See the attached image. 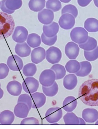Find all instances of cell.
<instances>
[{"instance_id":"1","label":"cell","mask_w":98,"mask_h":129,"mask_svg":"<svg viewBox=\"0 0 98 129\" xmlns=\"http://www.w3.org/2000/svg\"><path fill=\"white\" fill-rule=\"evenodd\" d=\"M78 96L86 105L98 106V79H92L83 83L79 88Z\"/></svg>"},{"instance_id":"2","label":"cell","mask_w":98,"mask_h":129,"mask_svg":"<svg viewBox=\"0 0 98 129\" xmlns=\"http://www.w3.org/2000/svg\"><path fill=\"white\" fill-rule=\"evenodd\" d=\"M15 24L10 15L0 12V40L7 38L12 34Z\"/></svg>"},{"instance_id":"3","label":"cell","mask_w":98,"mask_h":129,"mask_svg":"<svg viewBox=\"0 0 98 129\" xmlns=\"http://www.w3.org/2000/svg\"><path fill=\"white\" fill-rule=\"evenodd\" d=\"M71 38L73 42L81 44L86 42L88 38V33L84 28L76 27L70 33Z\"/></svg>"},{"instance_id":"4","label":"cell","mask_w":98,"mask_h":129,"mask_svg":"<svg viewBox=\"0 0 98 129\" xmlns=\"http://www.w3.org/2000/svg\"><path fill=\"white\" fill-rule=\"evenodd\" d=\"M56 80V74L51 69L45 70L42 71L40 76V83L44 87H49L54 83Z\"/></svg>"},{"instance_id":"5","label":"cell","mask_w":98,"mask_h":129,"mask_svg":"<svg viewBox=\"0 0 98 129\" xmlns=\"http://www.w3.org/2000/svg\"><path fill=\"white\" fill-rule=\"evenodd\" d=\"M62 116L63 112L60 108L59 107L51 108L46 112L45 119L48 122L52 124L58 122Z\"/></svg>"},{"instance_id":"6","label":"cell","mask_w":98,"mask_h":129,"mask_svg":"<svg viewBox=\"0 0 98 129\" xmlns=\"http://www.w3.org/2000/svg\"><path fill=\"white\" fill-rule=\"evenodd\" d=\"M62 57V53L60 49L57 47H51L46 52V58L47 61L52 64L59 63Z\"/></svg>"},{"instance_id":"7","label":"cell","mask_w":98,"mask_h":129,"mask_svg":"<svg viewBox=\"0 0 98 129\" xmlns=\"http://www.w3.org/2000/svg\"><path fill=\"white\" fill-rule=\"evenodd\" d=\"M39 86V81L33 77L26 78L22 83L24 91L29 94H32L36 92L38 90Z\"/></svg>"},{"instance_id":"8","label":"cell","mask_w":98,"mask_h":129,"mask_svg":"<svg viewBox=\"0 0 98 129\" xmlns=\"http://www.w3.org/2000/svg\"><path fill=\"white\" fill-rule=\"evenodd\" d=\"M75 18L69 13H65L62 15L59 21L60 27L66 30L72 29L75 24Z\"/></svg>"},{"instance_id":"9","label":"cell","mask_w":98,"mask_h":129,"mask_svg":"<svg viewBox=\"0 0 98 129\" xmlns=\"http://www.w3.org/2000/svg\"><path fill=\"white\" fill-rule=\"evenodd\" d=\"M28 35V31L26 28L22 26H18L15 28L12 35L14 41L19 43L25 42Z\"/></svg>"},{"instance_id":"10","label":"cell","mask_w":98,"mask_h":129,"mask_svg":"<svg viewBox=\"0 0 98 129\" xmlns=\"http://www.w3.org/2000/svg\"><path fill=\"white\" fill-rule=\"evenodd\" d=\"M7 64L10 70L14 71H21L24 66L22 60L16 55L9 56L7 59Z\"/></svg>"},{"instance_id":"11","label":"cell","mask_w":98,"mask_h":129,"mask_svg":"<svg viewBox=\"0 0 98 129\" xmlns=\"http://www.w3.org/2000/svg\"><path fill=\"white\" fill-rule=\"evenodd\" d=\"M54 18V12L50 9H44L38 13V20L43 24L47 25L51 23Z\"/></svg>"},{"instance_id":"12","label":"cell","mask_w":98,"mask_h":129,"mask_svg":"<svg viewBox=\"0 0 98 129\" xmlns=\"http://www.w3.org/2000/svg\"><path fill=\"white\" fill-rule=\"evenodd\" d=\"M31 96L32 100V108L39 109L45 104L46 98L44 93L35 92L31 94Z\"/></svg>"},{"instance_id":"13","label":"cell","mask_w":98,"mask_h":129,"mask_svg":"<svg viewBox=\"0 0 98 129\" xmlns=\"http://www.w3.org/2000/svg\"><path fill=\"white\" fill-rule=\"evenodd\" d=\"M80 49L76 44L69 42L67 44L65 48L66 55L70 59H75L78 56Z\"/></svg>"},{"instance_id":"14","label":"cell","mask_w":98,"mask_h":129,"mask_svg":"<svg viewBox=\"0 0 98 129\" xmlns=\"http://www.w3.org/2000/svg\"><path fill=\"white\" fill-rule=\"evenodd\" d=\"M46 55V51L43 48L39 47L35 48L32 51L31 53V60L33 63L37 64L45 59Z\"/></svg>"},{"instance_id":"15","label":"cell","mask_w":98,"mask_h":129,"mask_svg":"<svg viewBox=\"0 0 98 129\" xmlns=\"http://www.w3.org/2000/svg\"><path fill=\"white\" fill-rule=\"evenodd\" d=\"M82 117L85 122L92 123L98 120V112L94 109H85L82 112Z\"/></svg>"},{"instance_id":"16","label":"cell","mask_w":98,"mask_h":129,"mask_svg":"<svg viewBox=\"0 0 98 129\" xmlns=\"http://www.w3.org/2000/svg\"><path fill=\"white\" fill-rule=\"evenodd\" d=\"M30 110L26 104L23 103H18L15 107L14 114L20 118H25L28 116Z\"/></svg>"},{"instance_id":"17","label":"cell","mask_w":98,"mask_h":129,"mask_svg":"<svg viewBox=\"0 0 98 129\" xmlns=\"http://www.w3.org/2000/svg\"><path fill=\"white\" fill-rule=\"evenodd\" d=\"M7 88L8 93L13 96H19L22 90L21 84L16 80L12 81L8 83Z\"/></svg>"},{"instance_id":"18","label":"cell","mask_w":98,"mask_h":129,"mask_svg":"<svg viewBox=\"0 0 98 129\" xmlns=\"http://www.w3.org/2000/svg\"><path fill=\"white\" fill-rule=\"evenodd\" d=\"M78 83L76 75L73 74H68L64 77L63 80V85L66 89L69 90L74 89Z\"/></svg>"},{"instance_id":"19","label":"cell","mask_w":98,"mask_h":129,"mask_svg":"<svg viewBox=\"0 0 98 129\" xmlns=\"http://www.w3.org/2000/svg\"><path fill=\"white\" fill-rule=\"evenodd\" d=\"M59 30V25L55 22L49 25H45L43 28V33L48 38L54 37L57 35Z\"/></svg>"},{"instance_id":"20","label":"cell","mask_w":98,"mask_h":129,"mask_svg":"<svg viewBox=\"0 0 98 129\" xmlns=\"http://www.w3.org/2000/svg\"><path fill=\"white\" fill-rule=\"evenodd\" d=\"M78 102L75 98L69 96L66 98L63 102L62 108L67 112H73L76 108Z\"/></svg>"},{"instance_id":"21","label":"cell","mask_w":98,"mask_h":129,"mask_svg":"<svg viewBox=\"0 0 98 129\" xmlns=\"http://www.w3.org/2000/svg\"><path fill=\"white\" fill-rule=\"evenodd\" d=\"M31 48L26 43L17 44L15 47V52L20 57H25L31 54Z\"/></svg>"},{"instance_id":"22","label":"cell","mask_w":98,"mask_h":129,"mask_svg":"<svg viewBox=\"0 0 98 129\" xmlns=\"http://www.w3.org/2000/svg\"><path fill=\"white\" fill-rule=\"evenodd\" d=\"M14 114L10 110H5L0 114V123L1 124H12L14 121Z\"/></svg>"},{"instance_id":"23","label":"cell","mask_w":98,"mask_h":129,"mask_svg":"<svg viewBox=\"0 0 98 129\" xmlns=\"http://www.w3.org/2000/svg\"><path fill=\"white\" fill-rule=\"evenodd\" d=\"M80 68L78 72L75 74L80 77H85L90 74L92 70V66L90 62L83 61L80 63Z\"/></svg>"},{"instance_id":"24","label":"cell","mask_w":98,"mask_h":129,"mask_svg":"<svg viewBox=\"0 0 98 129\" xmlns=\"http://www.w3.org/2000/svg\"><path fill=\"white\" fill-rule=\"evenodd\" d=\"M84 27L89 32H98V20L93 18L87 19L84 23Z\"/></svg>"},{"instance_id":"25","label":"cell","mask_w":98,"mask_h":129,"mask_svg":"<svg viewBox=\"0 0 98 129\" xmlns=\"http://www.w3.org/2000/svg\"><path fill=\"white\" fill-rule=\"evenodd\" d=\"M45 0H30L29 3V8L34 12L41 11L45 7Z\"/></svg>"},{"instance_id":"26","label":"cell","mask_w":98,"mask_h":129,"mask_svg":"<svg viewBox=\"0 0 98 129\" xmlns=\"http://www.w3.org/2000/svg\"><path fill=\"white\" fill-rule=\"evenodd\" d=\"M97 42L93 38L88 37L86 42L84 44H79L80 48L86 51H91L95 49L97 47Z\"/></svg>"},{"instance_id":"27","label":"cell","mask_w":98,"mask_h":129,"mask_svg":"<svg viewBox=\"0 0 98 129\" xmlns=\"http://www.w3.org/2000/svg\"><path fill=\"white\" fill-rule=\"evenodd\" d=\"M66 70L67 72L72 74H76L80 70V63L76 60H71L65 65Z\"/></svg>"},{"instance_id":"28","label":"cell","mask_w":98,"mask_h":129,"mask_svg":"<svg viewBox=\"0 0 98 129\" xmlns=\"http://www.w3.org/2000/svg\"><path fill=\"white\" fill-rule=\"evenodd\" d=\"M43 92L45 96L49 97H53L57 94L59 91V86L56 82L52 86L49 87L42 86Z\"/></svg>"},{"instance_id":"29","label":"cell","mask_w":98,"mask_h":129,"mask_svg":"<svg viewBox=\"0 0 98 129\" xmlns=\"http://www.w3.org/2000/svg\"><path fill=\"white\" fill-rule=\"evenodd\" d=\"M27 43L31 48H35L39 47L41 44L40 36L36 34H31L28 36Z\"/></svg>"},{"instance_id":"30","label":"cell","mask_w":98,"mask_h":129,"mask_svg":"<svg viewBox=\"0 0 98 129\" xmlns=\"http://www.w3.org/2000/svg\"><path fill=\"white\" fill-rule=\"evenodd\" d=\"M50 69L55 72L57 80L62 79L65 77L66 74V71L64 66L59 64L53 65Z\"/></svg>"},{"instance_id":"31","label":"cell","mask_w":98,"mask_h":129,"mask_svg":"<svg viewBox=\"0 0 98 129\" xmlns=\"http://www.w3.org/2000/svg\"><path fill=\"white\" fill-rule=\"evenodd\" d=\"M64 123L66 125H78L79 117L73 113H67L63 117Z\"/></svg>"},{"instance_id":"32","label":"cell","mask_w":98,"mask_h":129,"mask_svg":"<svg viewBox=\"0 0 98 129\" xmlns=\"http://www.w3.org/2000/svg\"><path fill=\"white\" fill-rule=\"evenodd\" d=\"M37 67L34 63H29L25 65L23 69L24 75L27 77H33L37 72Z\"/></svg>"},{"instance_id":"33","label":"cell","mask_w":98,"mask_h":129,"mask_svg":"<svg viewBox=\"0 0 98 129\" xmlns=\"http://www.w3.org/2000/svg\"><path fill=\"white\" fill-rule=\"evenodd\" d=\"M22 0H6L5 5L7 9L15 11L20 9L22 6Z\"/></svg>"},{"instance_id":"34","label":"cell","mask_w":98,"mask_h":129,"mask_svg":"<svg viewBox=\"0 0 98 129\" xmlns=\"http://www.w3.org/2000/svg\"><path fill=\"white\" fill-rule=\"evenodd\" d=\"M46 7L53 12H57L61 9V3L59 0H49L47 2Z\"/></svg>"},{"instance_id":"35","label":"cell","mask_w":98,"mask_h":129,"mask_svg":"<svg viewBox=\"0 0 98 129\" xmlns=\"http://www.w3.org/2000/svg\"><path fill=\"white\" fill-rule=\"evenodd\" d=\"M84 55L86 60L89 61L95 60L98 58V46L91 51H84Z\"/></svg>"},{"instance_id":"36","label":"cell","mask_w":98,"mask_h":129,"mask_svg":"<svg viewBox=\"0 0 98 129\" xmlns=\"http://www.w3.org/2000/svg\"><path fill=\"white\" fill-rule=\"evenodd\" d=\"M68 13L71 14L75 18L77 17L78 15V9L76 7L72 5H66L63 7L61 10V14Z\"/></svg>"},{"instance_id":"37","label":"cell","mask_w":98,"mask_h":129,"mask_svg":"<svg viewBox=\"0 0 98 129\" xmlns=\"http://www.w3.org/2000/svg\"><path fill=\"white\" fill-rule=\"evenodd\" d=\"M18 103H23L26 104L29 107L30 110L32 108V98L28 94H22L19 97L17 101Z\"/></svg>"},{"instance_id":"38","label":"cell","mask_w":98,"mask_h":129,"mask_svg":"<svg viewBox=\"0 0 98 129\" xmlns=\"http://www.w3.org/2000/svg\"><path fill=\"white\" fill-rule=\"evenodd\" d=\"M42 41L44 44L48 46H52L54 45L57 42V35L51 38H48L46 36L44 33H43L41 35Z\"/></svg>"},{"instance_id":"39","label":"cell","mask_w":98,"mask_h":129,"mask_svg":"<svg viewBox=\"0 0 98 129\" xmlns=\"http://www.w3.org/2000/svg\"><path fill=\"white\" fill-rule=\"evenodd\" d=\"M9 72V69L6 64L0 63V79L6 78L8 76Z\"/></svg>"},{"instance_id":"40","label":"cell","mask_w":98,"mask_h":129,"mask_svg":"<svg viewBox=\"0 0 98 129\" xmlns=\"http://www.w3.org/2000/svg\"><path fill=\"white\" fill-rule=\"evenodd\" d=\"M21 125H38L39 120L34 117H28L23 119L21 122Z\"/></svg>"},{"instance_id":"41","label":"cell","mask_w":98,"mask_h":129,"mask_svg":"<svg viewBox=\"0 0 98 129\" xmlns=\"http://www.w3.org/2000/svg\"><path fill=\"white\" fill-rule=\"evenodd\" d=\"M6 0H3L1 2V9L3 12L8 14H12L14 13L15 11H12L7 9L5 5Z\"/></svg>"},{"instance_id":"42","label":"cell","mask_w":98,"mask_h":129,"mask_svg":"<svg viewBox=\"0 0 98 129\" xmlns=\"http://www.w3.org/2000/svg\"><path fill=\"white\" fill-rule=\"evenodd\" d=\"M92 0H77L78 4L79 6L85 7L88 6Z\"/></svg>"},{"instance_id":"43","label":"cell","mask_w":98,"mask_h":129,"mask_svg":"<svg viewBox=\"0 0 98 129\" xmlns=\"http://www.w3.org/2000/svg\"><path fill=\"white\" fill-rule=\"evenodd\" d=\"M79 124L80 125H85V121L83 118L79 117Z\"/></svg>"},{"instance_id":"44","label":"cell","mask_w":98,"mask_h":129,"mask_svg":"<svg viewBox=\"0 0 98 129\" xmlns=\"http://www.w3.org/2000/svg\"><path fill=\"white\" fill-rule=\"evenodd\" d=\"M4 95V92L0 87V99L3 97Z\"/></svg>"},{"instance_id":"45","label":"cell","mask_w":98,"mask_h":129,"mask_svg":"<svg viewBox=\"0 0 98 129\" xmlns=\"http://www.w3.org/2000/svg\"><path fill=\"white\" fill-rule=\"evenodd\" d=\"M60 2L64 3H68L70 2L71 0H59Z\"/></svg>"},{"instance_id":"46","label":"cell","mask_w":98,"mask_h":129,"mask_svg":"<svg viewBox=\"0 0 98 129\" xmlns=\"http://www.w3.org/2000/svg\"><path fill=\"white\" fill-rule=\"evenodd\" d=\"M93 2L96 7L98 8V0H93Z\"/></svg>"},{"instance_id":"47","label":"cell","mask_w":98,"mask_h":129,"mask_svg":"<svg viewBox=\"0 0 98 129\" xmlns=\"http://www.w3.org/2000/svg\"><path fill=\"white\" fill-rule=\"evenodd\" d=\"M95 124L98 125V120L97 121H96V122Z\"/></svg>"},{"instance_id":"48","label":"cell","mask_w":98,"mask_h":129,"mask_svg":"<svg viewBox=\"0 0 98 129\" xmlns=\"http://www.w3.org/2000/svg\"><path fill=\"white\" fill-rule=\"evenodd\" d=\"M1 2H0V6H1Z\"/></svg>"},{"instance_id":"49","label":"cell","mask_w":98,"mask_h":129,"mask_svg":"<svg viewBox=\"0 0 98 129\" xmlns=\"http://www.w3.org/2000/svg\"><path fill=\"white\" fill-rule=\"evenodd\" d=\"M0 87H1V82H0Z\"/></svg>"}]
</instances>
